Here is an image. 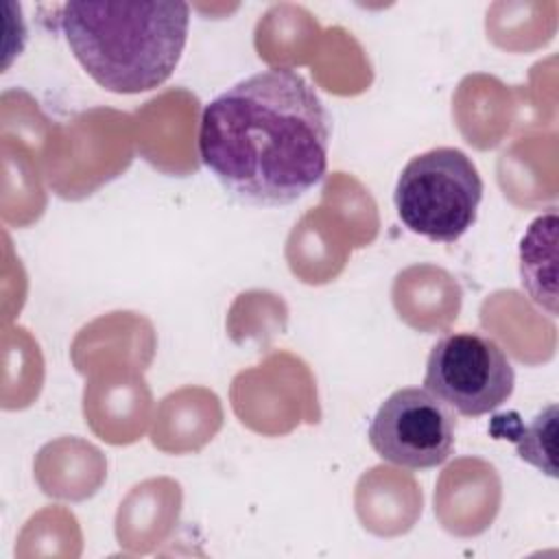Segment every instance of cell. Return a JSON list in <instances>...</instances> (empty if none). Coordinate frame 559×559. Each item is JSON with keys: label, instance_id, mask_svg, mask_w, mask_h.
I'll return each instance as SVG.
<instances>
[{"label": "cell", "instance_id": "4", "mask_svg": "<svg viewBox=\"0 0 559 559\" xmlns=\"http://www.w3.org/2000/svg\"><path fill=\"white\" fill-rule=\"evenodd\" d=\"M515 371L504 349L478 332L439 338L426 360L424 389L463 417H483L513 393Z\"/></svg>", "mask_w": 559, "mask_h": 559}, {"label": "cell", "instance_id": "2", "mask_svg": "<svg viewBox=\"0 0 559 559\" xmlns=\"http://www.w3.org/2000/svg\"><path fill=\"white\" fill-rule=\"evenodd\" d=\"M188 22L186 2H66L59 9L74 59L116 94L166 83L186 48Z\"/></svg>", "mask_w": 559, "mask_h": 559}, {"label": "cell", "instance_id": "5", "mask_svg": "<svg viewBox=\"0 0 559 559\" xmlns=\"http://www.w3.org/2000/svg\"><path fill=\"white\" fill-rule=\"evenodd\" d=\"M456 419L419 386L393 391L376 411L367 437L373 452L406 469H430L452 454Z\"/></svg>", "mask_w": 559, "mask_h": 559}, {"label": "cell", "instance_id": "6", "mask_svg": "<svg viewBox=\"0 0 559 559\" xmlns=\"http://www.w3.org/2000/svg\"><path fill=\"white\" fill-rule=\"evenodd\" d=\"M555 245H557V214L535 218L520 242V282L528 297L550 317L557 312L555 297Z\"/></svg>", "mask_w": 559, "mask_h": 559}, {"label": "cell", "instance_id": "1", "mask_svg": "<svg viewBox=\"0 0 559 559\" xmlns=\"http://www.w3.org/2000/svg\"><path fill=\"white\" fill-rule=\"evenodd\" d=\"M330 114L290 68L255 72L201 114L199 157L225 192L249 205H288L328 168Z\"/></svg>", "mask_w": 559, "mask_h": 559}, {"label": "cell", "instance_id": "7", "mask_svg": "<svg viewBox=\"0 0 559 559\" xmlns=\"http://www.w3.org/2000/svg\"><path fill=\"white\" fill-rule=\"evenodd\" d=\"M555 417H557V406L550 404L544 408L539 415L533 417L528 426H522L520 421L515 424V430L507 428L493 435H500L502 439H511L515 443L518 456L537 469L546 472L548 476H555V463H552V437H555ZM496 424V421H493ZM500 426V424H498Z\"/></svg>", "mask_w": 559, "mask_h": 559}, {"label": "cell", "instance_id": "3", "mask_svg": "<svg viewBox=\"0 0 559 559\" xmlns=\"http://www.w3.org/2000/svg\"><path fill=\"white\" fill-rule=\"evenodd\" d=\"M483 188L476 164L463 151L439 146L408 159L397 177L393 203L413 234L454 242L476 223Z\"/></svg>", "mask_w": 559, "mask_h": 559}]
</instances>
